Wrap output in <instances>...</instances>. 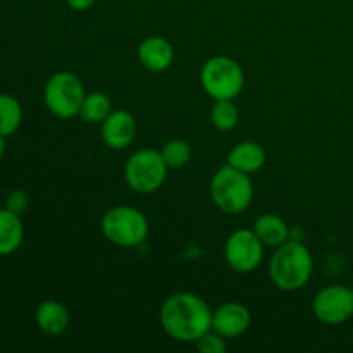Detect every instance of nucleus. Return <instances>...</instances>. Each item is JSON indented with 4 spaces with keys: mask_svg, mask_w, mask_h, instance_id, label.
I'll return each mask as SVG.
<instances>
[{
    "mask_svg": "<svg viewBox=\"0 0 353 353\" xmlns=\"http://www.w3.org/2000/svg\"><path fill=\"white\" fill-rule=\"evenodd\" d=\"M37 324L45 334L50 336H59L69 327V312L61 302L57 300H45L38 305Z\"/></svg>",
    "mask_w": 353,
    "mask_h": 353,
    "instance_id": "13",
    "label": "nucleus"
},
{
    "mask_svg": "<svg viewBox=\"0 0 353 353\" xmlns=\"http://www.w3.org/2000/svg\"><path fill=\"white\" fill-rule=\"evenodd\" d=\"M85 97V85L74 72H55L45 85L43 99L47 109L61 119L79 116Z\"/></svg>",
    "mask_w": 353,
    "mask_h": 353,
    "instance_id": "6",
    "label": "nucleus"
},
{
    "mask_svg": "<svg viewBox=\"0 0 353 353\" xmlns=\"http://www.w3.org/2000/svg\"><path fill=\"white\" fill-rule=\"evenodd\" d=\"M252 230L261 238L264 247L278 248L292 238V230L288 228L286 221L276 214H264L259 219H255Z\"/></svg>",
    "mask_w": 353,
    "mask_h": 353,
    "instance_id": "14",
    "label": "nucleus"
},
{
    "mask_svg": "<svg viewBox=\"0 0 353 353\" xmlns=\"http://www.w3.org/2000/svg\"><path fill=\"white\" fill-rule=\"evenodd\" d=\"M102 141L112 150H123L137 137V119L128 110H112L102 123Z\"/></svg>",
    "mask_w": 353,
    "mask_h": 353,
    "instance_id": "11",
    "label": "nucleus"
},
{
    "mask_svg": "<svg viewBox=\"0 0 353 353\" xmlns=\"http://www.w3.org/2000/svg\"><path fill=\"white\" fill-rule=\"evenodd\" d=\"M228 164L240 169L241 172L254 174L265 164V152L255 141H241L228 154Z\"/></svg>",
    "mask_w": 353,
    "mask_h": 353,
    "instance_id": "15",
    "label": "nucleus"
},
{
    "mask_svg": "<svg viewBox=\"0 0 353 353\" xmlns=\"http://www.w3.org/2000/svg\"><path fill=\"white\" fill-rule=\"evenodd\" d=\"M110 112H112V102H110L109 95H105L103 92H92L83 100L79 117L85 123L102 124Z\"/></svg>",
    "mask_w": 353,
    "mask_h": 353,
    "instance_id": "17",
    "label": "nucleus"
},
{
    "mask_svg": "<svg viewBox=\"0 0 353 353\" xmlns=\"http://www.w3.org/2000/svg\"><path fill=\"white\" fill-rule=\"evenodd\" d=\"M168 164L162 159L161 150L143 148L128 159L124 165V178L128 186L137 193H154L162 188L168 176Z\"/></svg>",
    "mask_w": 353,
    "mask_h": 353,
    "instance_id": "7",
    "label": "nucleus"
},
{
    "mask_svg": "<svg viewBox=\"0 0 353 353\" xmlns=\"http://www.w3.org/2000/svg\"><path fill=\"white\" fill-rule=\"evenodd\" d=\"M161 154L168 168L178 169L190 162V159H192V147L188 145V141L176 138V140H169L161 148Z\"/></svg>",
    "mask_w": 353,
    "mask_h": 353,
    "instance_id": "20",
    "label": "nucleus"
},
{
    "mask_svg": "<svg viewBox=\"0 0 353 353\" xmlns=\"http://www.w3.org/2000/svg\"><path fill=\"white\" fill-rule=\"evenodd\" d=\"M3 138H6V137H2V134H0V159H2L3 150H6V145H3Z\"/></svg>",
    "mask_w": 353,
    "mask_h": 353,
    "instance_id": "24",
    "label": "nucleus"
},
{
    "mask_svg": "<svg viewBox=\"0 0 353 353\" xmlns=\"http://www.w3.org/2000/svg\"><path fill=\"white\" fill-rule=\"evenodd\" d=\"M72 10H86L97 2V0H65Z\"/></svg>",
    "mask_w": 353,
    "mask_h": 353,
    "instance_id": "23",
    "label": "nucleus"
},
{
    "mask_svg": "<svg viewBox=\"0 0 353 353\" xmlns=\"http://www.w3.org/2000/svg\"><path fill=\"white\" fill-rule=\"evenodd\" d=\"M314 259L309 248L300 240L290 238L276 248L269 262V276L276 288L283 292L302 290L312 278Z\"/></svg>",
    "mask_w": 353,
    "mask_h": 353,
    "instance_id": "2",
    "label": "nucleus"
},
{
    "mask_svg": "<svg viewBox=\"0 0 353 353\" xmlns=\"http://www.w3.org/2000/svg\"><path fill=\"white\" fill-rule=\"evenodd\" d=\"M196 347H199V350L202 353H224L228 350L226 338H223L219 333H216L212 330L196 341Z\"/></svg>",
    "mask_w": 353,
    "mask_h": 353,
    "instance_id": "21",
    "label": "nucleus"
},
{
    "mask_svg": "<svg viewBox=\"0 0 353 353\" xmlns=\"http://www.w3.org/2000/svg\"><path fill=\"white\" fill-rule=\"evenodd\" d=\"M210 121L219 131H231L238 126L240 112L233 100H216L210 110Z\"/></svg>",
    "mask_w": 353,
    "mask_h": 353,
    "instance_id": "19",
    "label": "nucleus"
},
{
    "mask_svg": "<svg viewBox=\"0 0 353 353\" xmlns=\"http://www.w3.org/2000/svg\"><path fill=\"white\" fill-rule=\"evenodd\" d=\"M138 59L147 71L162 72L174 61L172 45L162 37H148L138 47Z\"/></svg>",
    "mask_w": 353,
    "mask_h": 353,
    "instance_id": "12",
    "label": "nucleus"
},
{
    "mask_svg": "<svg viewBox=\"0 0 353 353\" xmlns=\"http://www.w3.org/2000/svg\"><path fill=\"white\" fill-rule=\"evenodd\" d=\"M24 230L19 214L9 209H0V255H9L19 248Z\"/></svg>",
    "mask_w": 353,
    "mask_h": 353,
    "instance_id": "16",
    "label": "nucleus"
},
{
    "mask_svg": "<svg viewBox=\"0 0 353 353\" xmlns=\"http://www.w3.org/2000/svg\"><path fill=\"white\" fill-rule=\"evenodd\" d=\"M28 205V196L23 192H14L10 193L9 200H7V209L12 210V212L21 214Z\"/></svg>",
    "mask_w": 353,
    "mask_h": 353,
    "instance_id": "22",
    "label": "nucleus"
},
{
    "mask_svg": "<svg viewBox=\"0 0 353 353\" xmlns=\"http://www.w3.org/2000/svg\"><path fill=\"white\" fill-rule=\"evenodd\" d=\"M264 257V243L254 230H238L226 240L224 259L233 271L252 272L261 265Z\"/></svg>",
    "mask_w": 353,
    "mask_h": 353,
    "instance_id": "8",
    "label": "nucleus"
},
{
    "mask_svg": "<svg viewBox=\"0 0 353 353\" xmlns=\"http://www.w3.org/2000/svg\"><path fill=\"white\" fill-rule=\"evenodd\" d=\"M200 83L214 100H234L243 92L245 72L234 59L216 55L202 65Z\"/></svg>",
    "mask_w": 353,
    "mask_h": 353,
    "instance_id": "5",
    "label": "nucleus"
},
{
    "mask_svg": "<svg viewBox=\"0 0 353 353\" xmlns=\"http://www.w3.org/2000/svg\"><path fill=\"white\" fill-rule=\"evenodd\" d=\"M352 292H353V286H352Z\"/></svg>",
    "mask_w": 353,
    "mask_h": 353,
    "instance_id": "25",
    "label": "nucleus"
},
{
    "mask_svg": "<svg viewBox=\"0 0 353 353\" xmlns=\"http://www.w3.org/2000/svg\"><path fill=\"white\" fill-rule=\"evenodd\" d=\"M161 326L172 340L196 343L212 330V310L205 300L193 293L181 292L168 296L161 307Z\"/></svg>",
    "mask_w": 353,
    "mask_h": 353,
    "instance_id": "1",
    "label": "nucleus"
},
{
    "mask_svg": "<svg viewBox=\"0 0 353 353\" xmlns=\"http://www.w3.org/2000/svg\"><path fill=\"white\" fill-rule=\"evenodd\" d=\"M314 316L324 324L338 326L353 316V292L347 286H326L312 302Z\"/></svg>",
    "mask_w": 353,
    "mask_h": 353,
    "instance_id": "9",
    "label": "nucleus"
},
{
    "mask_svg": "<svg viewBox=\"0 0 353 353\" xmlns=\"http://www.w3.org/2000/svg\"><path fill=\"white\" fill-rule=\"evenodd\" d=\"M102 233L112 245L121 248H134L148 236V221L141 210L130 205H117L107 210L102 217Z\"/></svg>",
    "mask_w": 353,
    "mask_h": 353,
    "instance_id": "4",
    "label": "nucleus"
},
{
    "mask_svg": "<svg viewBox=\"0 0 353 353\" xmlns=\"http://www.w3.org/2000/svg\"><path fill=\"white\" fill-rule=\"evenodd\" d=\"M210 196L216 207L226 214H240L254 200V185L250 174L226 164L214 172L210 179Z\"/></svg>",
    "mask_w": 353,
    "mask_h": 353,
    "instance_id": "3",
    "label": "nucleus"
},
{
    "mask_svg": "<svg viewBox=\"0 0 353 353\" xmlns=\"http://www.w3.org/2000/svg\"><path fill=\"white\" fill-rule=\"evenodd\" d=\"M23 121L21 103L10 95H0V134L10 137L17 131Z\"/></svg>",
    "mask_w": 353,
    "mask_h": 353,
    "instance_id": "18",
    "label": "nucleus"
},
{
    "mask_svg": "<svg viewBox=\"0 0 353 353\" xmlns=\"http://www.w3.org/2000/svg\"><path fill=\"white\" fill-rule=\"evenodd\" d=\"M252 314L238 302H228L212 310V331L230 340L238 338L250 327Z\"/></svg>",
    "mask_w": 353,
    "mask_h": 353,
    "instance_id": "10",
    "label": "nucleus"
}]
</instances>
